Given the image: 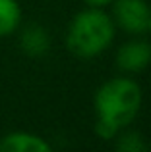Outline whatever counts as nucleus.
Segmentation results:
<instances>
[{
    "label": "nucleus",
    "mask_w": 151,
    "mask_h": 152,
    "mask_svg": "<svg viewBox=\"0 0 151 152\" xmlns=\"http://www.w3.org/2000/svg\"><path fill=\"white\" fill-rule=\"evenodd\" d=\"M113 19L130 35L151 33V6L145 0H114Z\"/></svg>",
    "instance_id": "obj_3"
},
{
    "label": "nucleus",
    "mask_w": 151,
    "mask_h": 152,
    "mask_svg": "<svg viewBox=\"0 0 151 152\" xmlns=\"http://www.w3.org/2000/svg\"><path fill=\"white\" fill-rule=\"evenodd\" d=\"M116 148L118 150H124V152H138V150H144L145 145L141 141V137L138 133H126L120 137V141L116 142Z\"/></svg>",
    "instance_id": "obj_8"
},
{
    "label": "nucleus",
    "mask_w": 151,
    "mask_h": 152,
    "mask_svg": "<svg viewBox=\"0 0 151 152\" xmlns=\"http://www.w3.org/2000/svg\"><path fill=\"white\" fill-rule=\"evenodd\" d=\"M21 23V8L18 0H0V37L16 33Z\"/></svg>",
    "instance_id": "obj_7"
},
{
    "label": "nucleus",
    "mask_w": 151,
    "mask_h": 152,
    "mask_svg": "<svg viewBox=\"0 0 151 152\" xmlns=\"http://www.w3.org/2000/svg\"><path fill=\"white\" fill-rule=\"evenodd\" d=\"M93 104L97 114V135L113 139L136 118L141 104V89L130 77H114L97 89Z\"/></svg>",
    "instance_id": "obj_1"
},
{
    "label": "nucleus",
    "mask_w": 151,
    "mask_h": 152,
    "mask_svg": "<svg viewBox=\"0 0 151 152\" xmlns=\"http://www.w3.org/2000/svg\"><path fill=\"white\" fill-rule=\"evenodd\" d=\"M151 64V45L145 41H130L118 48L116 66L124 73H138Z\"/></svg>",
    "instance_id": "obj_4"
},
{
    "label": "nucleus",
    "mask_w": 151,
    "mask_h": 152,
    "mask_svg": "<svg viewBox=\"0 0 151 152\" xmlns=\"http://www.w3.org/2000/svg\"><path fill=\"white\" fill-rule=\"evenodd\" d=\"M116 23L101 8H89L74 15L66 33V46L78 58H95L113 45Z\"/></svg>",
    "instance_id": "obj_2"
},
{
    "label": "nucleus",
    "mask_w": 151,
    "mask_h": 152,
    "mask_svg": "<svg viewBox=\"0 0 151 152\" xmlns=\"http://www.w3.org/2000/svg\"><path fill=\"white\" fill-rule=\"evenodd\" d=\"M113 2L114 0H85V4H89L91 8H103V6H109Z\"/></svg>",
    "instance_id": "obj_9"
},
{
    "label": "nucleus",
    "mask_w": 151,
    "mask_h": 152,
    "mask_svg": "<svg viewBox=\"0 0 151 152\" xmlns=\"http://www.w3.org/2000/svg\"><path fill=\"white\" fill-rule=\"evenodd\" d=\"M50 145L43 137L27 131H12L0 141V152H49Z\"/></svg>",
    "instance_id": "obj_5"
},
{
    "label": "nucleus",
    "mask_w": 151,
    "mask_h": 152,
    "mask_svg": "<svg viewBox=\"0 0 151 152\" xmlns=\"http://www.w3.org/2000/svg\"><path fill=\"white\" fill-rule=\"evenodd\" d=\"M19 46H21V50L25 52L27 56H31V58H41V56H45L50 48L49 33L45 31V27L37 25V23H31V25H27L25 29L21 31V35H19Z\"/></svg>",
    "instance_id": "obj_6"
}]
</instances>
